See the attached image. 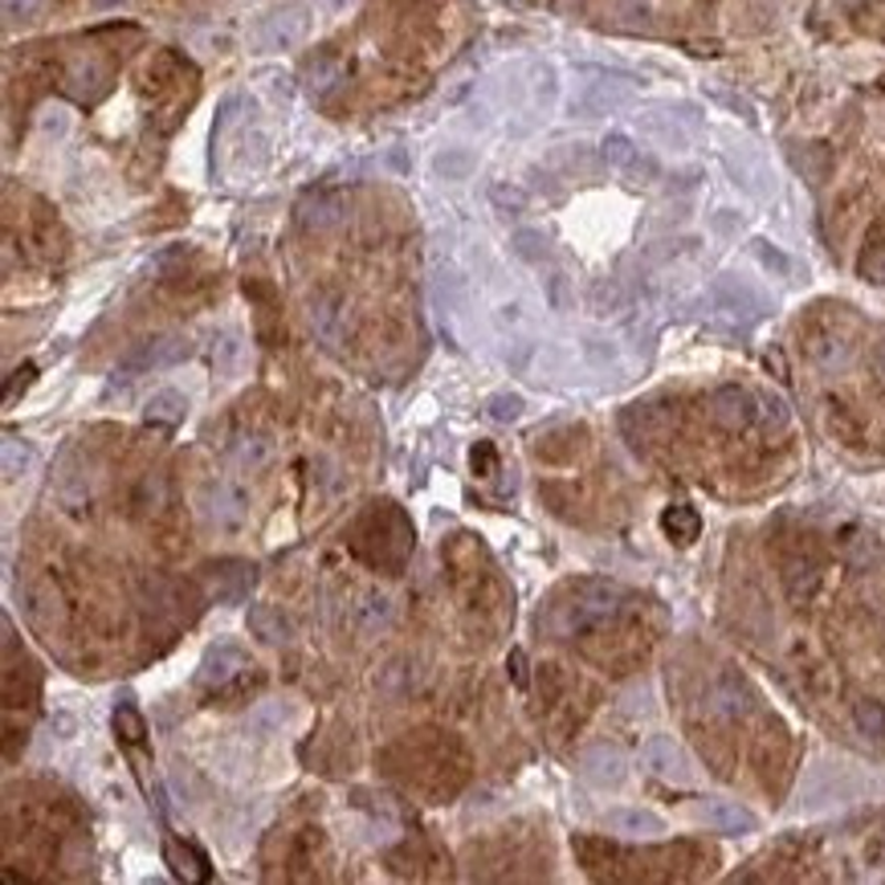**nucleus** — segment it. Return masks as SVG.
<instances>
[{
	"label": "nucleus",
	"mask_w": 885,
	"mask_h": 885,
	"mask_svg": "<svg viewBox=\"0 0 885 885\" xmlns=\"http://www.w3.org/2000/svg\"><path fill=\"white\" fill-rule=\"evenodd\" d=\"M625 608V591L608 579H576L551 596V604L539 612V629L551 641H572L579 632L596 629L604 620H612Z\"/></svg>",
	"instance_id": "f257e3e1"
},
{
	"label": "nucleus",
	"mask_w": 885,
	"mask_h": 885,
	"mask_svg": "<svg viewBox=\"0 0 885 885\" xmlns=\"http://www.w3.org/2000/svg\"><path fill=\"white\" fill-rule=\"evenodd\" d=\"M355 531L372 535V547L360 551L367 564L384 567V572H401L404 559H408V551H413V523L404 519L401 507H392V502H380L372 514H363Z\"/></svg>",
	"instance_id": "f03ea898"
},
{
	"label": "nucleus",
	"mask_w": 885,
	"mask_h": 885,
	"mask_svg": "<svg viewBox=\"0 0 885 885\" xmlns=\"http://www.w3.org/2000/svg\"><path fill=\"white\" fill-rule=\"evenodd\" d=\"M249 670H254V661L245 658L237 644H213V649L201 658V665H196V685L209 690L213 702L233 706V694H237L233 682H245Z\"/></svg>",
	"instance_id": "7ed1b4c3"
},
{
	"label": "nucleus",
	"mask_w": 885,
	"mask_h": 885,
	"mask_svg": "<svg viewBox=\"0 0 885 885\" xmlns=\"http://www.w3.org/2000/svg\"><path fill=\"white\" fill-rule=\"evenodd\" d=\"M196 514L213 531H242L245 519H249V494L237 482H228V478H213L196 494Z\"/></svg>",
	"instance_id": "20e7f679"
},
{
	"label": "nucleus",
	"mask_w": 885,
	"mask_h": 885,
	"mask_svg": "<svg viewBox=\"0 0 885 885\" xmlns=\"http://www.w3.org/2000/svg\"><path fill=\"white\" fill-rule=\"evenodd\" d=\"M257 584V567L249 559L225 555L201 567V588L213 604H242Z\"/></svg>",
	"instance_id": "39448f33"
},
{
	"label": "nucleus",
	"mask_w": 885,
	"mask_h": 885,
	"mask_svg": "<svg viewBox=\"0 0 885 885\" xmlns=\"http://www.w3.org/2000/svg\"><path fill=\"white\" fill-rule=\"evenodd\" d=\"M310 29V17L302 4H282V9H274L266 13L262 21L254 25V45L262 54H278V50H295L298 41L307 38Z\"/></svg>",
	"instance_id": "423d86ee"
},
{
	"label": "nucleus",
	"mask_w": 885,
	"mask_h": 885,
	"mask_svg": "<svg viewBox=\"0 0 885 885\" xmlns=\"http://www.w3.org/2000/svg\"><path fill=\"white\" fill-rule=\"evenodd\" d=\"M192 355V343L184 335H156V339H143L139 348L119 363V372L115 376L122 380H135L143 376V372H160V367H175V363H184Z\"/></svg>",
	"instance_id": "0eeeda50"
},
{
	"label": "nucleus",
	"mask_w": 885,
	"mask_h": 885,
	"mask_svg": "<svg viewBox=\"0 0 885 885\" xmlns=\"http://www.w3.org/2000/svg\"><path fill=\"white\" fill-rule=\"evenodd\" d=\"M310 331L327 348H343L351 335V310L339 295H314L310 298Z\"/></svg>",
	"instance_id": "6e6552de"
},
{
	"label": "nucleus",
	"mask_w": 885,
	"mask_h": 885,
	"mask_svg": "<svg viewBox=\"0 0 885 885\" xmlns=\"http://www.w3.org/2000/svg\"><path fill=\"white\" fill-rule=\"evenodd\" d=\"M755 396L747 388H735V384H726V388H718L711 396V420L718 425V429L726 433H743L747 425H755V416H759V408H755Z\"/></svg>",
	"instance_id": "1a4fd4ad"
},
{
	"label": "nucleus",
	"mask_w": 885,
	"mask_h": 885,
	"mask_svg": "<svg viewBox=\"0 0 885 885\" xmlns=\"http://www.w3.org/2000/svg\"><path fill=\"white\" fill-rule=\"evenodd\" d=\"M107 86H110L107 62H98V57H78V62H70L66 95L74 98V103H98V98L107 95Z\"/></svg>",
	"instance_id": "9d476101"
},
{
	"label": "nucleus",
	"mask_w": 885,
	"mask_h": 885,
	"mask_svg": "<svg viewBox=\"0 0 885 885\" xmlns=\"http://www.w3.org/2000/svg\"><path fill=\"white\" fill-rule=\"evenodd\" d=\"M641 764L649 767V771H653L658 779H670V783H685V779H690V764H685L682 747H678L673 738H665V735H658V738H649V743H644Z\"/></svg>",
	"instance_id": "9b49d317"
},
{
	"label": "nucleus",
	"mask_w": 885,
	"mask_h": 885,
	"mask_svg": "<svg viewBox=\"0 0 885 885\" xmlns=\"http://www.w3.org/2000/svg\"><path fill=\"white\" fill-rule=\"evenodd\" d=\"M711 711L726 723H735V718H747L751 711V690L747 682L738 678V673H718L711 685Z\"/></svg>",
	"instance_id": "f8f14e48"
},
{
	"label": "nucleus",
	"mask_w": 885,
	"mask_h": 885,
	"mask_svg": "<svg viewBox=\"0 0 885 885\" xmlns=\"http://www.w3.org/2000/svg\"><path fill=\"white\" fill-rule=\"evenodd\" d=\"M697 817L706 820L714 832H731V836L755 832V824H759V820L743 804H735V800H702V804H697Z\"/></svg>",
	"instance_id": "ddd939ff"
},
{
	"label": "nucleus",
	"mask_w": 885,
	"mask_h": 885,
	"mask_svg": "<svg viewBox=\"0 0 885 885\" xmlns=\"http://www.w3.org/2000/svg\"><path fill=\"white\" fill-rule=\"evenodd\" d=\"M579 771L596 788H617L620 779H625V755L617 747H588L584 759H579Z\"/></svg>",
	"instance_id": "4468645a"
},
{
	"label": "nucleus",
	"mask_w": 885,
	"mask_h": 885,
	"mask_svg": "<svg viewBox=\"0 0 885 885\" xmlns=\"http://www.w3.org/2000/svg\"><path fill=\"white\" fill-rule=\"evenodd\" d=\"M343 213L348 209H343V201H339L335 192H310L307 201L298 204V225L322 233V228H335L343 221Z\"/></svg>",
	"instance_id": "2eb2a0df"
},
{
	"label": "nucleus",
	"mask_w": 885,
	"mask_h": 885,
	"mask_svg": "<svg viewBox=\"0 0 885 885\" xmlns=\"http://www.w3.org/2000/svg\"><path fill=\"white\" fill-rule=\"evenodd\" d=\"M351 617H355V629H360L363 637H376V632H384L392 625L396 608H392V600L384 591H363L360 604L351 608Z\"/></svg>",
	"instance_id": "dca6fc26"
},
{
	"label": "nucleus",
	"mask_w": 885,
	"mask_h": 885,
	"mask_svg": "<svg viewBox=\"0 0 885 885\" xmlns=\"http://www.w3.org/2000/svg\"><path fill=\"white\" fill-rule=\"evenodd\" d=\"M604 824L612 832H620V836H661L665 832V820L658 817V812H644V808H612L608 817H604Z\"/></svg>",
	"instance_id": "f3484780"
},
{
	"label": "nucleus",
	"mask_w": 885,
	"mask_h": 885,
	"mask_svg": "<svg viewBox=\"0 0 885 885\" xmlns=\"http://www.w3.org/2000/svg\"><path fill=\"white\" fill-rule=\"evenodd\" d=\"M600 156H604V163H608V168H620V172H629V175L653 172V163H644L641 151H637V143H632L629 135H620V131L604 135Z\"/></svg>",
	"instance_id": "a211bd4d"
},
{
	"label": "nucleus",
	"mask_w": 885,
	"mask_h": 885,
	"mask_svg": "<svg viewBox=\"0 0 885 885\" xmlns=\"http://www.w3.org/2000/svg\"><path fill=\"white\" fill-rule=\"evenodd\" d=\"M661 531H665L678 547H690V543L702 535V514H697L694 507H685V502H673V507H665V514H661Z\"/></svg>",
	"instance_id": "6ab92c4d"
},
{
	"label": "nucleus",
	"mask_w": 885,
	"mask_h": 885,
	"mask_svg": "<svg viewBox=\"0 0 885 885\" xmlns=\"http://www.w3.org/2000/svg\"><path fill=\"white\" fill-rule=\"evenodd\" d=\"M184 416H189V401L180 392H156L143 408V420L156 429H175V425H184Z\"/></svg>",
	"instance_id": "aec40b11"
},
{
	"label": "nucleus",
	"mask_w": 885,
	"mask_h": 885,
	"mask_svg": "<svg viewBox=\"0 0 885 885\" xmlns=\"http://www.w3.org/2000/svg\"><path fill=\"white\" fill-rule=\"evenodd\" d=\"M249 632L262 637L266 644H286L290 641V620H286L274 604H254V608H249Z\"/></svg>",
	"instance_id": "412c9836"
},
{
	"label": "nucleus",
	"mask_w": 885,
	"mask_h": 885,
	"mask_svg": "<svg viewBox=\"0 0 885 885\" xmlns=\"http://www.w3.org/2000/svg\"><path fill=\"white\" fill-rule=\"evenodd\" d=\"M817 584H820V572L812 559H788V564H783V588H788V596L796 604L812 600Z\"/></svg>",
	"instance_id": "4be33fe9"
},
{
	"label": "nucleus",
	"mask_w": 885,
	"mask_h": 885,
	"mask_svg": "<svg viewBox=\"0 0 885 885\" xmlns=\"http://www.w3.org/2000/svg\"><path fill=\"white\" fill-rule=\"evenodd\" d=\"M233 457H237V466H245V470H266L269 461H274V441H269L266 433H242L233 441Z\"/></svg>",
	"instance_id": "5701e85b"
},
{
	"label": "nucleus",
	"mask_w": 885,
	"mask_h": 885,
	"mask_svg": "<svg viewBox=\"0 0 885 885\" xmlns=\"http://www.w3.org/2000/svg\"><path fill=\"white\" fill-rule=\"evenodd\" d=\"M163 857H168L175 877H184V882H209V865H204V857L196 849L180 845V841H168V845H163Z\"/></svg>",
	"instance_id": "b1692460"
},
{
	"label": "nucleus",
	"mask_w": 885,
	"mask_h": 885,
	"mask_svg": "<svg viewBox=\"0 0 885 885\" xmlns=\"http://www.w3.org/2000/svg\"><path fill=\"white\" fill-rule=\"evenodd\" d=\"M339 74H343V62H339L335 54H314L307 62V70H302L310 95H327V90L339 82Z\"/></svg>",
	"instance_id": "393cba45"
},
{
	"label": "nucleus",
	"mask_w": 885,
	"mask_h": 885,
	"mask_svg": "<svg viewBox=\"0 0 885 885\" xmlns=\"http://www.w3.org/2000/svg\"><path fill=\"white\" fill-rule=\"evenodd\" d=\"M853 723H857L861 735L882 738L885 735V706L877 702V697H857V702H853Z\"/></svg>",
	"instance_id": "a878e982"
},
{
	"label": "nucleus",
	"mask_w": 885,
	"mask_h": 885,
	"mask_svg": "<svg viewBox=\"0 0 885 885\" xmlns=\"http://www.w3.org/2000/svg\"><path fill=\"white\" fill-rule=\"evenodd\" d=\"M629 98V82H608V86H596V90H588V95L579 98V107L584 115H600L604 107H617V103H625Z\"/></svg>",
	"instance_id": "bb28decb"
},
{
	"label": "nucleus",
	"mask_w": 885,
	"mask_h": 885,
	"mask_svg": "<svg viewBox=\"0 0 885 885\" xmlns=\"http://www.w3.org/2000/svg\"><path fill=\"white\" fill-rule=\"evenodd\" d=\"M115 735H119L127 747H139V743H143V735H148V723H143V714L135 711L131 702L115 706Z\"/></svg>",
	"instance_id": "cd10ccee"
},
{
	"label": "nucleus",
	"mask_w": 885,
	"mask_h": 885,
	"mask_svg": "<svg viewBox=\"0 0 885 885\" xmlns=\"http://www.w3.org/2000/svg\"><path fill=\"white\" fill-rule=\"evenodd\" d=\"M135 507H139V514H160V510L168 507V478H163V473H151V478H143V486H139V498H135Z\"/></svg>",
	"instance_id": "c85d7f7f"
},
{
	"label": "nucleus",
	"mask_w": 885,
	"mask_h": 885,
	"mask_svg": "<svg viewBox=\"0 0 885 885\" xmlns=\"http://www.w3.org/2000/svg\"><path fill=\"white\" fill-rule=\"evenodd\" d=\"M433 168H437V175H445V180H466V175L473 172V156L461 148H449L433 160Z\"/></svg>",
	"instance_id": "c756f323"
},
{
	"label": "nucleus",
	"mask_w": 885,
	"mask_h": 885,
	"mask_svg": "<svg viewBox=\"0 0 885 885\" xmlns=\"http://www.w3.org/2000/svg\"><path fill=\"white\" fill-rule=\"evenodd\" d=\"M718 302H723L726 310H743V314H759V310H764V302H759L747 286H735V282H718Z\"/></svg>",
	"instance_id": "7c9ffc66"
},
{
	"label": "nucleus",
	"mask_w": 885,
	"mask_h": 885,
	"mask_svg": "<svg viewBox=\"0 0 885 885\" xmlns=\"http://www.w3.org/2000/svg\"><path fill=\"white\" fill-rule=\"evenodd\" d=\"M490 416H494V420H519V416H523V396H514V392L490 396Z\"/></svg>",
	"instance_id": "2f4dec72"
},
{
	"label": "nucleus",
	"mask_w": 885,
	"mask_h": 885,
	"mask_svg": "<svg viewBox=\"0 0 885 885\" xmlns=\"http://www.w3.org/2000/svg\"><path fill=\"white\" fill-rule=\"evenodd\" d=\"M514 249H519V257H526V262H543V257H547V242H543L539 233H531V228L514 233Z\"/></svg>",
	"instance_id": "473e14b6"
},
{
	"label": "nucleus",
	"mask_w": 885,
	"mask_h": 885,
	"mask_svg": "<svg viewBox=\"0 0 885 885\" xmlns=\"http://www.w3.org/2000/svg\"><path fill=\"white\" fill-rule=\"evenodd\" d=\"M755 257H759V262H764L771 274H779V278H788V274H791V257L779 254V249H771L767 242H755Z\"/></svg>",
	"instance_id": "72a5a7b5"
},
{
	"label": "nucleus",
	"mask_w": 885,
	"mask_h": 885,
	"mask_svg": "<svg viewBox=\"0 0 885 885\" xmlns=\"http://www.w3.org/2000/svg\"><path fill=\"white\" fill-rule=\"evenodd\" d=\"M29 445H21L17 441V437H9V441H4V473H9V478H17V473L25 470L29 466Z\"/></svg>",
	"instance_id": "f704fd0d"
},
{
	"label": "nucleus",
	"mask_w": 885,
	"mask_h": 885,
	"mask_svg": "<svg viewBox=\"0 0 885 885\" xmlns=\"http://www.w3.org/2000/svg\"><path fill=\"white\" fill-rule=\"evenodd\" d=\"M38 4L41 0H4V21L9 25H29L38 17Z\"/></svg>",
	"instance_id": "c9c22d12"
},
{
	"label": "nucleus",
	"mask_w": 885,
	"mask_h": 885,
	"mask_svg": "<svg viewBox=\"0 0 885 885\" xmlns=\"http://www.w3.org/2000/svg\"><path fill=\"white\" fill-rule=\"evenodd\" d=\"M861 274H865L870 282L885 286V245H873V249H865V257H861Z\"/></svg>",
	"instance_id": "e433bc0d"
},
{
	"label": "nucleus",
	"mask_w": 885,
	"mask_h": 885,
	"mask_svg": "<svg viewBox=\"0 0 885 885\" xmlns=\"http://www.w3.org/2000/svg\"><path fill=\"white\" fill-rule=\"evenodd\" d=\"M507 670H510V682L519 685V690H526V685H531V670H526V653H523V649H510Z\"/></svg>",
	"instance_id": "4c0bfd02"
},
{
	"label": "nucleus",
	"mask_w": 885,
	"mask_h": 885,
	"mask_svg": "<svg viewBox=\"0 0 885 885\" xmlns=\"http://www.w3.org/2000/svg\"><path fill=\"white\" fill-rule=\"evenodd\" d=\"M490 196H494V204L502 209V213H519V209H523V192H519V189L494 184V189H490Z\"/></svg>",
	"instance_id": "58836bf2"
},
{
	"label": "nucleus",
	"mask_w": 885,
	"mask_h": 885,
	"mask_svg": "<svg viewBox=\"0 0 885 885\" xmlns=\"http://www.w3.org/2000/svg\"><path fill=\"white\" fill-rule=\"evenodd\" d=\"M473 470H482V478H490V473L498 470V454L494 445H473Z\"/></svg>",
	"instance_id": "ea45409f"
},
{
	"label": "nucleus",
	"mask_w": 885,
	"mask_h": 885,
	"mask_svg": "<svg viewBox=\"0 0 885 885\" xmlns=\"http://www.w3.org/2000/svg\"><path fill=\"white\" fill-rule=\"evenodd\" d=\"M764 413H767V420H771V425H788V404L776 401V396H767V401H764Z\"/></svg>",
	"instance_id": "a19ab883"
},
{
	"label": "nucleus",
	"mask_w": 885,
	"mask_h": 885,
	"mask_svg": "<svg viewBox=\"0 0 885 885\" xmlns=\"http://www.w3.org/2000/svg\"><path fill=\"white\" fill-rule=\"evenodd\" d=\"M314 4H319L322 17H343L351 4H355V0H314Z\"/></svg>",
	"instance_id": "79ce46f5"
},
{
	"label": "nucleus",
	"mask_w": 885,
	"mask_h": 885,
	"mask_svg": "<svg viewBox=\"0 0 885 885\" xmlns=\"http://www.w3.org/2000/svg\"><path fill=\"white\" fill-rule=\"evenodd\" d=\"M33 376H38V367H33V363H25V367H21V380H13L4 396H9V401H17V388H29V380H33Z\"/></svg>",
	"instance_id": "37998d69"
},
{
	"label": "nucleus",
	"mask_w": 885,
	"mask_h": 885,
	"mask_svg": "<svg viewBox=\"0 0 885 885\" xmlns=\"http://www.w3.org/2000/svg\"><path fill=\"white\" fill-rule=\"evenodd\" d=\"M873 372H877V384L885 388V343L877 348V355H873Z\"/></svg>",
	"instance_id": "c03bdc74"
},
{
	"label": "nucleus",
	"mask_w": 885,
	"mask_h": 885,
	"mask_svg": "<svg viewBox=\"0 0 885 885\" xmlns=\"http://www.w3.org/2000/svg\"><path fill=\"white\" fill-rule=\"evenodd\" d=\"M98 9H115V4H122V0H95Z\"/></svg>",
	"instance_id": "a18cd8bd"
},
{
	"label": "nucleus",
	"mask_w": 885,
	"mask_h": 885,
	"mask_svg": "<svg viewBox=\"0 0 885 885\" xmlns=\"http://www.w3.org/2000/svg\"><path fill=\"white\" fill-rule=\"evenodd\" d=\"M845 4H857V0H845Z\"/></svg>",
	"instance_id": "49530a36"
}]
</instances>
